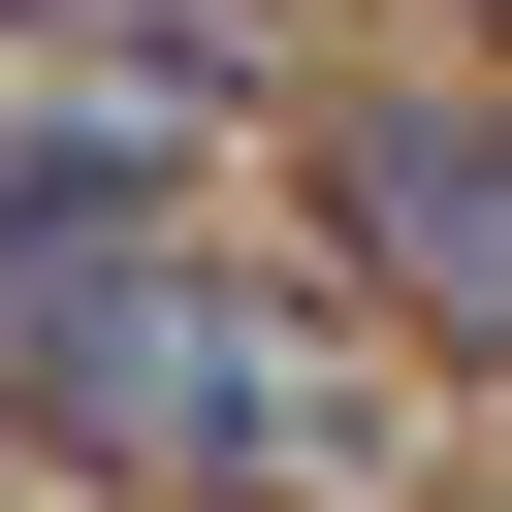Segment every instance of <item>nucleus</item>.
Returning <instances> with one entry per match:
<instances>
[{
  "instance_id": "nucleus-1",
  "label": "nucleus",
  "mask_w": 512,
  "mask_h": 512,
  "mask_svg": "<svg viewBox=\"0 0 512 512\" xmlns=\"http://www.w3.org/2000/svg\"><path fill=\"white\" fill-rule=\"evenodd\" d=\"M0 416L96 480H384L352 352H288L256 288L160 256V160H0Z\"/></svg>"
},
{
  "instance_id": "nucleus-2",
  "label": "nucleus",
  "mask_w": 512,
  "mask_h": 512,
  "mask_svg": "<svg viewBox=\"0 0 512 512\" xmlns=\"http://www.w3.org/2000/svg\"><path fill=\"white\" fill-rule=\"evenodd\" d=\"M352 256L512 352V128H480V96H352Z\"/></svg>"
},
{
  "instance_id": "nucleus-3",
  "label": "nucleus",
  "mask_w": 512,
  "mask_h": 512,
  "mask_svg": "<svg viewBox=\"0 0 512 512\" xmlns=\"http://www.w3.org/2000/svg\"><path fill=\"white\" fill-rule=\"evenodd\" d=\"M0 32H64V0H0Z\"/></svg>"
}]
</instances>
